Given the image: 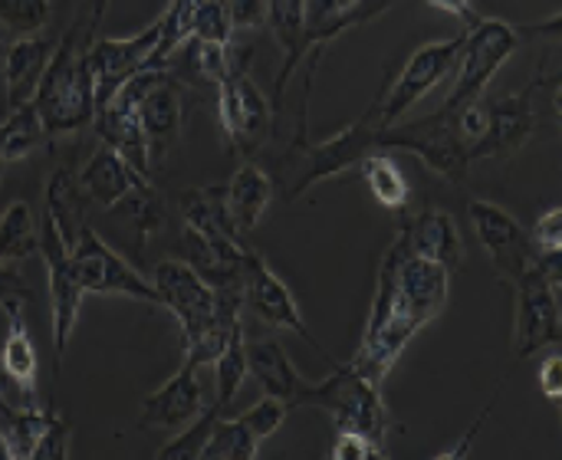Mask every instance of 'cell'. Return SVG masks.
I'll list each match as a JSON object with an SVG mask.
<instances>
[{
  "label": "cell",
  "mask_w": 562,
  "mask_h": 460,
  "mask_svg": "<svg viewBox=\"0 0 562 460\" xmlns=\"http://www.w3.org/2000/svg\"><path fill=\"white\" fill-rule=\"evenodd\" d=\"M448 296H451V270H445L428 257H418L405 244V237L395 234V240L389 244L379 263L369 326L349 366L382 385L395 369L398 356L405 352V346L435 316H441Z\"/></svg>",
  "instance_id": "1"
},
{
  "label": "cell",
  "mask_w": 562,
  "mask_h": 460,
  "mask_svg": "<svg viewBox=\"0 0 562 460\" xmlns=\"http://www.w3.org/2000/svg\"><path fill=\"white\" fill-rule=\"evenodd\" d=\"M33 105L43 119L46 138L79 132L95 122V79L89 69V43L82 40V26L72 23L36 86Z\"/></svg>",
  "instance_id": "2"
},
{
  "label": "cell",
  "mask_w": 562,
  "mask_h": 460,
  "mask_svg": "<svg viewBox=\"0 0 562 460\" xmlns=\"http://www.w3.org/2000/svg\"><path fill=\"white\" fill-rule=\"evenodd\" d=\"M300 408H323L333 415L336 431H356L366 435L372 445L385 448L389 408L382 399V385L356 372L349 362H336L333 375L323 382H306Z\"/></svg>",
  "instance_id": "3"
},
{
  "label": "cell",
  "mask_w": 562,
  "mask_h": 460,
  "mask_svg": "<svg viewBox=\"0 0 562 460\" xmlns=\"http://www.w3.org/2000/svg\"><path fill=\"white\" fill-rule=\"evenodd\" d=\"M375 148H398V152H412L418 155L428 168H435L441 178L461 184L468 168H471V155H468V142L461 135L458 125V109L441 105L438 112L425 115V119H412V122H395L382 132L372 135V152Z\"/></svg>",
  "instance_id": "4"
},
{
  "label": "cell",
  "mask_w": 562,
  "mask_h": 460,
  "mask_svg": "<svg viewBox=\"0 0 562 460\" xmlns=\"http://www.w3.org/2000/svg\"><path fill=\"white\" fill-rule=\"evenodd\" d=\"M471 224L477 231V240L481 247L487 250L494 270L510 280L514 287L530 280V277H550L553 283H560L562 267L557 263H547L533 240H530V231H524V224L507 214L501 204L494 201H471Z\"/></svg>",
  "instance_id": "5"
},
{
  "label": "cell",
  "mask_w": 562,
  "mask_h": 460,
  "mask_svg": "<svg viewBox=\"0 0 562 460\" xmlns=\"http://www.w3.org/2000/svg\"><path fill=\"white\" fill-rule=\"evenodd\" d=\"M247 63H250V56H234V49H231V66H227L224 79L214 86L224 135H227L231 148L240 152L244 158H250L263 145V138L273 125V115H277L273 102L250 79Z\"/></svg>",
  "instance_id": "6"
},
{
  "label": "cell",
  "mask_w": 562,
  "mask_h": 460,
  "mask_svg": "<svg viewBox=\"0 0 562 460\" xmlns=\"http://www.w3.org/2000/svg\"><path fill=\"white\" fill-rule=\"evenodd\" d=\"M69 267L82 293L99 296H128L158 306V293L151 280H145L122 254H115L89 224H82L69 244Z\"/></svg>",
  "instance_id": "7"
},
{
  "label": "cell",
  "mask_w": 562,
  "mask_h": 460,
  "mask_svg": "<svg viewBox=\"0 0 562 460\" xmlns=\"http://www.w3.org/2000/svg\"><path fill=\"white\" fill-rule=\"evenodd\" d=\"M520 36L510 23L494 20V16H481L471 30H464V46L458 56V72H454V89L445 99L448 109H461L468 102L484 99L491 79L497 76V69L514 56Z\"/></svg>",
  "instance_id": "8"
},
{
  "label": "cell",
  "mask_w": 562,
  "mask_h": 460,
  "mask_svg": "<svg viewBox=\"0 0 562 460\" xmlns=\"http://www.w3.org/2000/svg\"><path fill=\"white\" fill-rule=\"evenodd\" d=\"M464 46V30L454 33L451 40H438V43H425L412 53V59L402 66V72L382 86V92L375 96L372 109L382 128L395 125L415 102H422L454 66Z\"/></svg>",
  "instance_id": "9"
},
{
  "label": "cell",
  "mask_w": 562,
  "mask_h": 460,
  "mask_svg": "<svg viewBox=\"0 0 562 460\" xmlns=\"http://www.w3.org/2000/svg\"><path fill=\"white\" fill-rule=\"evenodd\" d=\"M151 287L158 293V306H165L175 316L184 349L194 346L214 326L217 290L198 270H191L184 260H161L155 267Z\"/></svg>",
  "instance_id": "10"
},
{
  "label": "cell",
  "mask_w": 562,
  "mask_h": 460,
  "mask_svg": "<svg viewBox=\"0 0 562 460\" xmlns=\"http://www.w3.org/2000/svg\"><path fill=\"white\" fill-rule=\"evenodd\" d=\"M40 257L46 263V277H49V303H53V356H56V369H53V382H59V369L69 349V339L79 326L82 316V287L72 277L69 267V247L63 240V234L56 231L53 217L43 214L40 221Z\"/></svg>",
  "instance_id": "11"
},
{
  "label": "cell",
  "mask_w": 562,
  "mask_h": 460,
  "mask_svg": "<svg viewBox=\"0 0 562 460\" xmlns=\"http://www.w3.org/2000/svg\"><path fill=\"white\" fill-rule=\"evenodd\" d=\"M240 290H244V310L250 313V316H257L260 323H267V326H273V329H286V333H293V336H300L310 349H316L326 362H329V369L336 366V359L316 343V336L306 329V323H303V316H300V306H296V300L290 296V290H286V283L267 267V260L250 247L247 250V257H244V280H240Z\"/></svg>",
  "instance_id": "12"
},
{
  "label": "cell",
  "mask_w": 562,
  "mask_h": 460,
  "mask_svg": "<svg viewBox=\"0 0 562 460\" xmlns=\"http://www.w3.org/2000/svg\"><path fill=\"white\" fill-rule=\"evenodd\" d=\"M560 283L550 277H530L517 283V319H514V352L530 359L550 346H560Z\"/></svg>",
  "instance_id": "13"
},
{
  "label": "cell",
  "mask_w": 562,
  "mask_h": 460,
  "mask_svg": "<svg viewBox=\"0 0 562 460\" xmlns=\"http://www.w3.org/2000/svg\"><path fill=\"white\" fill-rule=\"evenodd\" d=\"M155 43H158V20L148 23L142 33L125 36V40H92L89 69L95 79V112L109 105V99L119 92V86L125 79L151 69Z\"/></svg>",
  "instance_id": "14"
},
{
  "label": "cell",
  "mask_w": 562,
  "mask_h": 460,
  "mask_svg": "<svg viewBox=\"0 0 562 460\" xmlns=\"http://www.w3.org/2000/svg\"><path fill=\"white\" fill-rule=\"evenodd\" d=\"M198 362L184 356L181 369L142 402L138 428L145 431H181L204 412V389L198 382Z\"/></svg>",
  "instance_id": "15"
},
{
  "label": "cell",
  "mask_w": 562,
  "mask_h": 460,
  "mask_svg": "<svg viewBox=\"0 0 562 460\" xmlns=\"http://www.w3.org/2000/svg\"><path fill=\"white\" fill-rule=\"evenodd\" d=\"M540 86H543V79H537L524 92L487 102V125H484L481 142L474 145V161L477 158H507L533 135V125H537L533 96Z\"/></svg>",
  "instance_id": "16"
},
{
  "label": "cell",
  "mask_w": 562,
  "mask_h": 460,
  "mask_svg": "<svg viewBox=\"0 0 562 460\" xmlns=\"http://www.w3.org/2000/svg\"><path fill=\"white\" fill-rule=\"evenodd\" d=\"M405 237V244L418 254L428 257L435 263H441L445 270H458L464 260V244L458 234V224L448 211L441 207H422V211H398V231Z\"/></svg>",
  "instance_id": "17"
},
{
  "label": "cell",
  "mask_w": 562,
  "mask_h": 460,
  "mask_svg": "<svg viewBox=\"0 0 562 460\" xmlns=\"http://www.w3.org/2000/svg\"><path fill=\"white\" fill-rule=\"evenodd\" d=\"M53 49H56V40H49L43 33L16 36L7 43V53L0 59V72H3V99H7L10 112L33 102L36 86H40L49 59H53Z\"/></svg>",
  "instance_id": "18"
},
{
  "label": "cell",
  "mask_w": 562,
  "mask_h": 460,
  "mask_svg": "<svg viewBox=\"0 0 562 460\" xmlns=\"http://www.w3.org/2000/svg\"><path fill=\"white\" fill-rule=\"evenodd\" d=\"M135 112H138L142 132H145V138H148L151 161H158V158L175 145V138L181 135V122H184L181 86H178V79L171 76V69H165V72L155 79V86L138 99Z\"/></svg>",
  "instance_id": "19"
},
{
  "label": "cell",
  "mask_w": 562,
  "mask_h": 460,
  "mask_svg": "<svg viewBox=\"0 0 562 460\" xmlns=\"http://www.w3.org/2000/svg\"><path fill=\"white\" fill-rule=\"evenodd\" d=\"M3 310H7L10 323H7V336H3V349H0V369L10 379L13 392L20 395V405L36 408L40 405V389H36L40 359H36V346H33V336L23 319V303L13 300Z\"/></svg>",
  "instance_id": "20"
},
{
  "label": "cell",
  "mask_w": 562,
  "mask_h": 460,
  "mask_svg": "<svg viewBox=\"0 0 562 460\" xmlns=\"http://www.w3.org/2000/svg\"><path fill=\"white\" fill-rule=\"evenodd\" d=\"M76 178H79L82 194L92 198L95 204L109 207V211H112L119 201H125L138 184H151V181L138 178V175L122 161V155H119L112 145H105V142L95 145V152L89 155V161L82 165V171H79Z\"/></svg>",
  "instance_id": "21"
},
{
  "label": "cell",
  "mask_w": 562,
  "mask_h": 460,
  "mask_svg": "<svg viewBox=\"0 0 562 460\" xmlns=\"http://www.w3.org/2000/svg\"><path fill=\"white\" fill-rule=\"evenodd\" d=\"M247 375L273 399H280L290 412L300 408L306 379L293 369L286 349L280 343H247Z\"/></svg>",
  "instance_id": "22"
},
{
  "label": "cell",
  "mask_w": 562,
  "mask_h": 460,
  "mask_svg": "<svg viewBox=\"0 0 562 460\" xmlns=\"http://www.w3.org/2000/svg\"><path fill=\"white\" fill-rule=\"evenodd\" d=\"M95 128H99V138L105 145H112L122 161L145 181H151V148H148V138L142 132V122H138V112L128 109V105H115L109 102L105 109L95 112Z\"/></svg>",
  "instance_id": "23"
},
{
  "label": "cell",
  "mask_w": 562,
  "mask_h": 460,
  "mask_svg": "<svg viewBox=\"0 0 562 460\" xmlns=\"http://www.w3.org/2000/svg\"><path fill=\"white\" fill-rule=\"evenodd\" d=\"M181 214L191 231H198L207 240L217 244H247V237L237 231L231 207H227V188L224 184H198L181 194Z\"/></svg>",
  "instance_id": "24"
},
{
  "label": "cell",
  "mask_w": 562,
  "mask_h": 460,
  "mask_svg": "<svg viewBox=\"0 0 562 460\" xmlns=\"http://www.w3.org/2000/svg\"><path fill=\"white\" fill-rule=\"evenodd\" d=\"M267 20L273 26L277 43L283 46V66L273 86V112L283 105L286 82L303 56V40H306V0H267Z\"/></svg>",
  "instance_id": "25"
},
{
  "label": "cell",
  "mask_w": 562,
  "mask_h": 460,
  "mask_svg": "<svg viewBox=\"0 0 562 460\" xmlns=\"http://www.w3.org/2000/svg\"><path fill=\"white\" fill-rule=\"evenodd\" d=\"M227 188V207H231V217L237 224V231L247 237L260 217L267 214L270 207V198H273V178L257 165V161H244L231 181L224 184Z\"/></svg>",
  "instance_id": "26"
},
{
  "label": "cell",
  "mask_w": 562,
  "mask_h": 460,
  "mask_svg": "<svg viewBox=\"0 0 562 460\" xmlns=\"http://www.w3.org/2000/svg\"><path fill=\"white\" fill-rule=\"evenodd\" d=\"M359 168H362V178L366 184L372 188V198L389 207V211H405L408 201H412V184L405 178V171L398 168V161L385 152V148H375V152H366L359 158Z\"/></svg>",
  "instance_id": "27"
},
{
  "label": "cell",
  "mask_w": 562,
  "mask_h": 460,
  "mask_svg": "<svg viewBox=\"0 0 562 460\" xmlns=\"http://www.w3.org/2000/svg\"><path fill=\"white\" fill-rule=\"evenodd\" d=\"M43 214L53 217L56 231L63 234V240L69 247L76 231L86 224V217H82V188H79V178L72 175V168L59 165L49 175V181H46V211Z\"/></svg>",
  "instance_id": "28"
},
{
  "label": "cell",
  "mask_w": 562,
  "mask_h": 460,
  "mask_svg": "<svg viewBox=\"0 0 562 460\" xmlns=\"http://www.w3.org/2000/svg\"><path fill=\"white\" fill-rule=\"evenodd\" d=\"M40 254V227L26 201H13L0 214V263H16Z\"/></svg>",
  "instance_id": "29"
},
{
  "label": "cell",
  "mask_w": 562,
  "mask_h": 460,
  "mask_svg": "<svg viewBox=\"0 0 562 460\" xmlns=\"http://www.w3.org/2000/svg\"><path fill=\"white\" fill-rule=\"evenodd\" d=\"M43 142H46V128H43V119H40L33 102L13 109L0 122V155H3V161H20L30 152H36Z\"/></svg>",
  "instance_id": "30"
},
{
  "label": "cell",
  "mask_w": 562,
  "mask_h": 460,
  "mask_svg": "<svg viewBox=\"0 0 562 460\" xmlns=\"http://www.w3.org/2000/svg\"><path fill=\"white\" fill-rule=\"evenodd\" d=\"M49 418V408H13L3 395H0V435L7 438L10 445V455L13 460H30L33 455V445L43 431Z\"/></svg>",
  "instance_id": "31"
},
{
  "label": "cell",
  "mask_w": 562,
  "mask_h": 460,
  "mask_svg": "<svg viewBox=\"0 0 562 460\" xmlns=\"http://www.w3.org/2000/svg\"><path fill=\"white\" fill-rule=\"evenodd\" d=\"M260 445L263 441H257L254 431L237 415L234 418L224 415L214 425V431H211V438H207V445L201 451V460H257Z\"/></svg>",
  "instance_id": "32"
},
{
  "label": "cell",
  "mask_w": 562,
  "mask_h": 460,
  "mask_svg": "<svg viewBox=\"0 0 562 460\" xmlns=\"http://www.w3.org/2000/svg\"><path fill=\"white\" fill-rule=\"evenodd\" d=\"M247 382V343H244V329H237L231 336V343L224 346V352L214 359V385H217V399L214 405L227 415L240 385Z\"/></svg>",
  "instance_id": "33"
},
{
  "label": "cell",
  "mask_w": 562,
  "mask_h": 460,
  "mask_svg": "<svg viewBox=\"0 0 562 460\" xmlns=\"http://www.w3.org/2000/svg\"><path fill=\"white\" fill-rule=\"evenodd\" d=\"M224 418V412L211 402V405H204V412L191 422V425H184L155 458L158 460H198L201 458V451H204V445H207V438H211V431H214V425Z\"/></svg>",
  "instance_id": "34"
},
{
  "label": "cell",
  "mask_w": 562,
  "mask_h": 460,
  "mask_svg": "<svg viewBox=\"0 0 562 460\" xmlns=\"http://www.w3.org/2000/svg\"><path fill=\"white\" fill-rule=\"evenodd\" d=\"M49 13H53L49 0H0V30L10 40L43 33V26L49 23Z\"/></svg>",
  "instance_id": "35"
},
{
  "label": "cell",
  "mask_w": 562,
  "mask_h": 460,
  "mask_svg": "<svg viewBox=\"0 0 562 460\" xmlns=\"http://www.w3.org/2000/svg\"><path fill=\"white\" fill-rule=\"evenodd\" d=\"M286 415H290V408H286L280 399L263 395L254 408H247V412H244V415H237V418L254 431V438H257V441H267L270 435H277V431H280V425L286 422Z\"/></svg>",
  "instance_id": "36"
},
{
  "label": "cell",
  "mask_w": 562,
  "mask_h": 460,
  "mask_svg": "<svg viewBox=\"0 0 562 460\" xmlns=\"http://www.w3.org/2000/svg\"><path fill=\"white\" fill-rule=\"evenodd\" d=\"M530 240L537 247V254L547 260V263H557L562 260V207H550L537 217L533 231H530Z\"/></svg>",
  "instance_id": "37"
},
{
  "label": "cell",
  "mask_w": 562,
  "mask_h": 460,
  "mask_svg": "<svg viewBox=\"0 0 562 460\" xmlns=\"http://www.w3.org/2000/svg\"><path fill=\"white\" fill-rule=\"evenodd\" d=\"M69 458V422L59 418L53 408H49V418L33 445V455L30 460H66Z\"/></svg>",
  "instance_id": "38"
},
{
  "label": "cell",
  "mask_w": 562,
  "mask_h": 460,
  "mask_svg": "<svg viewBox=\"0 0 562 460\" xmlns=\"http://www.w3.org/2000/svg\"><path fill=\"white\" fill-rule=\"evenodd\" d=\"M336 20V0H306V40H303V53L319 56L329 43H326V30Z\"/></svg>",
  "instance_id": "39"
},
{
  "label": "cell",
  "mask_w": 562,
  "mask_h": 460,
  "mask_svg": "<svg viewBox=\"0 0 562 460\" xmlns=\"http://www.w3.org/2000/svg\"><path fill=\"white\" fill-rule=\"evenodd\" d=\"M333 460H385L389 451L372 445L366 435H356V431H336V445L329 451Z\"/></svg>",
  "instance_id": "40"
},
{
  "label": "cell",
  "mask_w": 562,
  "mask_h": 460,
  "mask_svg": "<svg viewBox=\"0 0 562 460\" xmlns=\"http://www.w3.org/2000/svg\"><path fill=\"white\" fill-rule=\"evenodd\" d=\"M234 30H254L267 23V0H227Z\"/></svg>",
  "instance_id": "41"
},
{
  "label": "cell",
  "mask_w": 562,
  "mask_h": 460,
  "mask_svg": "<svg viewBox=\"0 0 562 460\" xmlns=\"http://www.w3.org/2000/svg\"><path fill=\"white\" fill-rule=\"evenodd\" d=\"M540 389H543V395H547L550 402H557V405H560V399H562V356H560V349L547 356V362H543V369H540Z\"/></svg>",
  "instance_id": "42"
},
{
  "label": "cell",
  "mask_w": 562,
  "mask_h": 460,
  "mask_svg": "<svg viewBox=\"0 0 562 460\" xmlns=\"http://www.w3.org/2000/svg\"><path fill=\"white\" fill-rule=\"evenodd\" d=\"M13 300L26 303V283L13 263H0V306H7Z\"/></svg>",
  "instance_id": "43"
},
{
  "label": "cell",
  "mask_w": 562,
  "mask_h": 460,
  "mask_svg": "<svg viewBox=\"0 0 562 460\" xmlns=\"http://www.w3.org/2000/svg\"><path fill=\"white\" fill-rule=\"evenodd\" d=\"M425 3L435 7V10H445V13L458 16L464 30H471V26L481 20V16L474 13V0H425Z\"/></svg>",
  "instance_id": "44"
},
{
  "label": "cell",
  "mask_w": 562,
  "mask_h": 460,
  "mask_svg": "<svg viewBox=\"0 0 562 460\" xmlns=\"http://www.w3.org/2000/svg\"><path fill=\"white\" fill-rule=\"evenodd\" d=\"M82 7H86V13H82V40L92 46V40H95V33H99V26H102V16H105V10H109V0H82Z\"/></svg>",
  "instance_id": "45"
},
{
  "label": "cell",
  "mask_w": 562,
  "mask_h": 460,
  "mask_svg": "<svg viewBox=\"0 0 562 460\" xmlns=\"http://www.w3.org/2000/svg\"><path fill=\"white\" fill-rule=\"evenodd\" d=\"M491 412H494V402H491V405H487V408H484V412L477 415V422H474V425H471V431H468V435H464V438L458 441V448H454V451H448V455H438V460L468 458V451H471V441L477 438V431H481V425L487 422V415H491Z\"/></svg>",
  "instance_id": "46"
},
{
  "label": "cell",
  "mask_w": 562,
  "mask_h": 460,
  "mask_svg": "<svg viewBox=\"0 0 562 460\" xmlns=\"http://www.w3.org/2000/svg\"><path fill=\"white\" fill-rule=\"evenodd\" d=\"M389 7H392V0H359L352 10H356V13L362 16V23H366V20H375V16H379L382 10H389Z\"/></svg>",
  "instance_id": "47"
},
{
  "label": "cell",
  "mask_w": 562,
  "mask_h": 460,
  "mask_svg": "<svg viewBox=\"0 0 562 460\" xmlns=\"http://www.w3.org/2000/svg\"><path fill=\"white\" fill-rule=\"evenodd\" d=\"M356 3H359V0H336V16H339V13H346V10H352Z\"/></svg>",
  "instance_id": "48"
},
{
  "label": "cell",
  "mask_w": 562,
  "mask_h": 460,
  "mask_svg": "<svg viewBox=\"0 0 562 460\" xmlns=\"http://www.w3.org/2000/svg\"><path fill=\"white\" fill-rule=\"evenodd\" d=\"M0 460H13V455H10V445H7V438L0 435Z\"/></svg>",
  "instance_id": "49"
},
{
  "label": "cell",
  "mask_w": 562,
  "mask_h": 460,
  "mask_svg": "<svg viewBox=\"0 0 562 460\" xmlns=\"http://www.w3.org/2000/svg\"><path fill=\"white\" fill-rule=\"evenodd\" d=\"M7 43H10V36H7V33L0 30V59H3V53H7Z\"/></svg>",
  "instance_id": "50"
},
{
  "label": "cell",
  "mask_w": 562,
  "mask_h": 460,
  "mask_svg": "<svg viewBox=\"0 0 562 460\" xmlns=\"http://www.w3.org/2000/svg\"><path fill=\"white\" fill-rule=\"evenodd\" d=\"M3 165H7V161H3V155H0V178H3Z\"/></svg>",
  "instance_id": "51"
}]
</instances>
